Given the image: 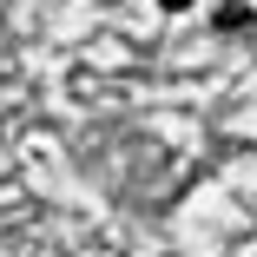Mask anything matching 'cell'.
<instances>
[{"label":"cell","instance_id":"6da1fadb","mask_svg":"<svg viewBox=\"0 0 257 257\" xmlns=\"http://www.w3.org/2000/svg\"><path fill=\"white\" fill-rule=\"evenodd\" d=\"M165 7H191V0H165Z\"/></svg>","mask_w":257,"mask_h":257}]
</instances>
